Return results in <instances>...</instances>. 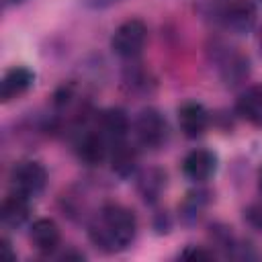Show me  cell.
<instances>
[{"label": "cell", "instance_id": "9", "mask_svg": "<svg viewBox=\"0 0 262 262\" xmlns=\"http://www.w3.org/2000/svg\"><path fill=\"white\" fill-rule=\"evenodd\" d=\"M96 129L108 139V143H117V141L127 139V135L131 131V119H129L127 111H123L119 106H111V108H104L102 113H98Z\"/></svg>", "mask_w": 262, "mask_h": 262}, {"label": "cell", "instance_id": "15", "mask_svg": "<svg viewBox=\"0 0 262 262\" xmlns=\"http://www.w3.org/2000/svg\"><path fill=\"white\" fill-rule=\"evenodd\" d=\"M235 113L252 127L262 129V86L246 88L235 100Z\"/></svg>", "mask_w": 262, "mask_h": 262}, {"label": "cell", "instance_id": "23", "mask_svg": "<svg viewBox=\"0 0 262 262\" xmlns=\"http://www.w3.org/2000/svg\"><path fill=\"white\" fill-rule=\"evenodd\" d=\"M0 244H2V250H4V254L8 256V260H14V258H16V254H14L12 250H10V242H8L6 237H4V239H2Z\"/></svg>", "mask_w": 262, "mask_h": 262}, {"label": "cell", "instance_id": "6", "mask_svg": "<svg viewBox=\"0 0 262 262\" xmlns=\"http://www.w3.org/2000/svg\"><path fill=\"white\" fill-rule=\"evenodd\" d=\"M10 186L14 192L25 194L29 199L39 196L47 186V170L41 162L23 160L10 172Z\"/></svg>", "mask_w": 262, "mask_h": 262}, {"label": "cell", "instance_id": "3", "mask_svg": "<svg viewBox=\"0 0 262 262\" xmlns=\"http://www.w3.org/2000/svg\"><path fill=\"white\" fill-rule=\"evenodd\" d=\"M256 4L252 0H223L213 8V20L233 35H246L256 25Z\"/></svg>", "mask_w": 262, "mask_h": 262}, {"label": "cell", "instance_id": "17", "mask_svg": "<svg viewBox=\"0 0 262 262\" xmlns=\"http://www.w3.org/2000/svg\"><path fill=\"white\" fill-rule=\"evenodd\" d=\"M209 203H211V190H207V188H194V190H190L184 196V201L180 203V209H178L182 223H186V225L196 223Z\"/></svg>", "mask_w": 262, "mask_h": 262}, {"label": "cell", "instance_id": "20", "mask_svg": "<svg viewBox=\"0 0 262 262\" xmlns=\"http://www.w3.org/2000/svg\"><path fill=\"white\" fill-rule=\"evenodd\" d=\"M180 258H188V260H211V258H215V252L205 250L203 246H186L180 252Z\"/></svg>", "mask_w": 262, "mask_h": 262}, {"label": "cell", "instance_id": "22", "mask_svg": "<svg viewBox=\"0 0 262 262\" xmlns=\"http://www.w3.org/2000/svg\"><path fill=\"white\" fill-rule=\"evenodd\" d=\"M119 2H123V0H82V4L90 10H106Z\"/></svg>", "mask_w": 262, "mask_h": 262}, {"label": "cell", "instance_id": "4", "mask_svg": "<svg viewBox=\"0 0 262 262\" xmlns=\"http://www.w3.org/2000/svg\"><path fill=\"white\" fill-rule=\"evenodd\" d=\"M131 131H133L137 145H141L145 149H160L166 145V141L170 137L166 117L154 106H147L137 113V117L131 123Z\"/></svg>", "mask_w": 262, "mask_h": 262}, {"label": "cell", "instance_id": "21", "mask_svg": "<svg viewBox=\"0 0 262 262\" xmlns=\"http://www.w3.org/2000/svg\"><path fill=\"white\" fill-rule=\"evenodd\" d=\"M154 229L158 233H168L172 229V221H170V215L164 211V213H158L156 219H154Z\"/></svg>", "mask_w": 262, "mask_h": 262}, {"label": "cell", "instance_id": "25", "mask_svg": "<svg viewBox=\"0 0 262 262\" xmlns=\"http://www.w3.org/2000/svg\"><path fill=\"white\" fill-rule=\"evenodd\" d=\"M258 47H260V53H262V27L258 31Z\"/></svg>", "mask_w": 262, "mask_h": 262}, {"label": "cell", "instance_id": "12", "mask_svg": "<svg viewBox=\"0 0 262 262\" xmlns=\"http://www.w3.org/2000/svg\"><path fill=\"white\" fill-rule=\"evenodd\" d=\"M178 125H180V131L184 133V137L196 139L209 127V111L201 102L188 100V102L180 104V108H178Z\"/></svg>", "mask_w": 262, "mask_h": 262}, {"label": "cell", "instance_id": "26", "mask_svg": "<svg viewBox=\"0 0 262 262\" xmlns=\"http://www.w3.org/2000/svg\"><path fill=\"white\" fill-rule=\"evenodd\" d=\"M25 0H6V4H23Z\"/></svg>", "mask_w": 262, "mask_h": 262}, {"label": "cell", "instance_id": "19", "mask_svg": "<svg viewBox=\"0 0 262 262\" xmlns=\"http://www.w3.org/2000/svg\"><path fill=\"white\" fill-rule=\"evenodd\" d=\"M244 221L256 229L258 233H262V201H256V203H250L246 209H244Z\"/></svg>", "mask_w": 262, "mask_h": 262}, {"label": "cell", "instance_id": "16", "mask_svg": "<svg viewBox=\"0 0 262 262\" xmlns=\"http://www.w3.org/2000/svg\"><path fill=\"white\" fill-rule=\"evenodd\" d=\"M108 160H111V168L117 176L127 178L135 172L137 168V149L127 141H117L111 143V151H108Z\"/></svg>", "mask_w": 262, "mask_h": 262}, {"label": "cell", "instance_id": "14", "mask_svg": "<svg viewBox=\"0 0 262 262\" xmlns=\"http://www.w3.org/2000/svg\"><path fill=\"white\" fill-rule=\"evenodd\" d=\"M31 201L29 196L25 194H18V192H10L8 196H4L2 205H0V219H2V225L4 227H10V229H16V227H23L31 215Z\"/></svg>", "mask_w": 262, "mask_h": 262}, {"label": "cell", "instance_id": "1", "mask_svg": "<svg viewBox=\"0 0 262 262\" xmlns=\"http://www.w3.org/2000/svg\"><path fill=\"white\" fill-rule=\"evenodd\" d=\"M137 235L135 213L121 203H104L88 223V237L104 254L127 250Z\"/></svg>", "mask_w": 262, "mask_h": 262}, {"label": "cell", "instance_id": "8", "mask_svg": "<svg viewBox=\"0 0 262 262\" xmlns=\"http://www.w3.org/2000/svg\"><path fill=\"white\" fill-rule=\"evenodd\" d=\"M111 151V143L108 139L94 127V129H86L78 133L76 139V154L78 158L88 164V166H100Z\"/></svg>", "mask_w": 262, "mask_h": 262}, {"label": "cell", "instance_id": "7", "mask_svg": "<svg viewBox=\"0 0 262 262\" xmlns=\"http://www.w3.org/2000/svg\"><path fill=\"white\" fill-rule=\"evenodd\" d=\"M217 154L207 149V147H196L190 149L180 164V170L184 174L186 180L194 182V184H205L207 180H211L217 172Z\"/></svg>", "mask_w": 262, "mask_h": 262}, {"label": "cell", "instance_id": "5", "mask_svg": "<svg viewBox=\"0 0 262 262\" xmlns=\"http://www.w3.org/2000/svg\"><path fill=\"white\" fill-rule=\"evenodd\" d=\"M147 43V25L141 18H129L121 23L113 37H111V49L121 59H135L141 55Z\"/></svg>", "mask_w": 262, "mask_h": 262}, {"label": "cell", "instance_id": "2", "mask_svg": "<svg viewBox=\"0 0 262 262\" xmlns=\"http://www.w3.org/2000/svg\"><path fill=\"white\" fill-rule=\"evenodd\" d=\"M209 59H211L219 80L227 88H235V86L244 84L252 70L250 57L225 41H213V45L209 49Z\"/></svg>", "mask_w": 262, "mask_h": 262}, {"label": "cell", "instance_id": "10", "mask_svg": "<svg viewBox=\"0 0 262 262\" xmlns=\"http://www.w3.org/2000/svg\"><path fill=\"white\" fill-rule=\"evenodd\" d=\"M35 84V72L27 66H14L4 72L0 82V98L2 102H10L23 94H27Z\"/></svg>", "mask_w": 262, "mask_h": 262}, {"label": "cell", "instance_id": "24", "mask_svg": "<svg viewBox=\"0 0 262 262\" xmlns=\"http://www.w3.org/2000/svg\"><path fill=\"white\" fill-rule=\"evenodd\" d=\"M256 180H258V190H260V194H262V166H260V170H258Z\"/></svg>", "mask_w": 262, "mask_h": 262}, {"label": "cell", "instance_id": "11", "mask_svg": "<svg viewBox=\"0 0 262 262\" xmlns=\"http://www.w3.org/2000/svg\"><path fill=\"white\" fill-rule=\"evenodd\" d=\"M29 237H31V244L33 248L43 254V256H49L53 254L59 244H61V233H59V227L53 219L49 217H41V219H35L31 223V229H29Z\"/></svg>", "mask_w": 262, "mask_h": 262}, {"label": "cell", "instance_id": "18", "mask_svg": "<svg viewBox=\"0 0 262 262\" xmlns=\"http://www.w3.org/2000/svg\"><path fill=\"white\" fill-rule=\"evenodd\" d=\"M123 82H125V86L129 88V92H133V94H135V92H149V86L154 84V82L147 78V74H145L143 70H139V68L127 70Z\"/></svg>", "mask_w": 262, "mask_h": 262}, {"label": "cell", "instance_id": "13", "mask_svg": "<svg viewBox=\"0 0 262 262\" xmlns=\"http://www.w3.org/2000/svg\"><path fill=\"white\" fill-rule=\"evenodd\" d=\"M166 182H168L166 172L158 166H151V168H145L137 174L135 188H137V194L141 196L143 203L154 205V203H158V199L166 190Z\"/></svg>", "mask_w": 262, "mask_h": 262}]
</instances>
